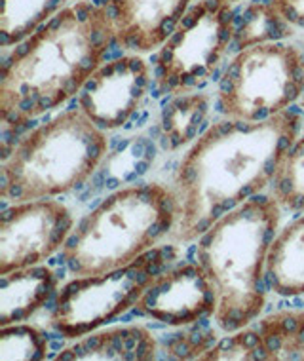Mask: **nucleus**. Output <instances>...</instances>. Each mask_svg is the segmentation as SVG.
<instances>
[{
  "instance_id": "14",
  "label": "nucleus",
  "mask_w": 304,
  "mask_h": 361,
  "mask_svg": "<svg viewBox=\"0 0 304 361\" xmlns=\"http://www.w3.org/2000/svg\"><path fill=\"white\" fill-rule=\"evenodd\" d=\"M59 278L44 264L18 268L0 276V327L35 316L56 295Z\"/></svg>"
},
{
  "instance_id": "16",
  "label": "nucleus",
  "mask_w": 304,
  "mask_h": 361,
  "mask_svg": "<svg viewBox=\"0 0 304 361\" xmlns=\"http://www.w3.org/2000/svg\"><path fill=\"white\" fill-rule=\"evenodd\" d=\"M212 97L205 94L174 95L162 111L160 130L162 143L166 150H179L186 145H193L202 135V126L209 116Z\"/></svg>"
},
{
  "instance_id": "11",
  "label": "nucleus",
  "mask_w": 304,
  "mask_h": 361,
  "mask_svg": "<svg viewBox=\"0 0 304 361\" xmlns=\"http://www.w3.org/2000/svg\"><path fill=\"white\" fill-rule=\"evenodd\" d=\"M215 306V287L196 261L162 270L137 300L133 312L168 327H190L213 318Z\"/></svg>"
},
{
  "instance_id": "24",
  "label": "nucleus",
  "mask_w": 304,
  "mask_h": 361,
  "mask_svg": "<svg viewBox=\"0 0 304 361\" xmlns=\"http://www.w3.org/2000/svg\"><path fill=\"white\" fill-rule=\"evenodd\" d=\"M272 2L291 25L304 29V0H272Z\"/></svg>"
},
{
  "instance_id": "4",
  "label": "nucleus",
  "mask_w": 304,
  "mask_h": 361,
  "mask_svg": "<svg viewBox=\"0 0 304 361\" xmlns=\"http://www.w3.org/2000/svg\"><path fill=\"white\" fill-rule=\"evenodd\" d=\"M179 207L171 185L122 187L75 224L61 250L73 276H97L130 264L168 240Z\"/></svg>"
},
{
  "instance_id": "17",
  "label": "nucleus",
  "mask_w": 304,
  "mask_h": 361,
  "mask_svg": "<svg viewBox=\"0 0 304 361\" xmlns=\"http://www.w3.org/2000/svg\"><path fill=\"white\" fill-rule=\"evenodd\" d=\"M68 0H2L0 46L6 54L67 6Z\"/></svg>"
},
{
  "instance_id": "10",
  "label": "nucleus",
  "mask_w": 304,
  "mask_h": 361,
  "mask_svg": "<svg viewBox=\"0 0 304 361\" xmlns=\"http://www.w3.org/2000/svg\"><path fill=\"white\" fill-rule=\"evenodd\" d=\"M150 87V65L139 54H126L105 61L95 71L76 106L101 130H118L139 111Z\"/></svg>"
},
{
  "instance_id": "7",
  "label": "nucleus",
  "mask_w": 304,
  "mask_h": 361,
  "mask_svg": "<svg viewBox=\"0 0 304 361\" xmlns=\"http://www.w3.org/2000/svg\"><path fill=\"white\" fill-rule=\"evenodd\" d=\"M304 94V51L289 44L265 42L236 51L217 90V109L226 118H272L289 111Z\"/></svg>"
},
{
  "instance_id": "15",
  "label": "nucleus",
  "mask_w": 304,
  "mask_h": 361,
  "mask_svg": "<svg viewBox=\"0 0 304 361\" xmlns=\"http://www.w3.org/2000/svg\"><path fill=\"white\" fill-rule=\"evenodd\" d=\"M267 281L279 297L304 295V215L274 238L267 257Z\"/></svg>"
},
{
  "instance_id": "13",
  "label": "nucleus",
  "mask_w": 304,
  "mask_h": 361,
  "mask_svg": "<svg viewBox=\"0 0 304 361\" xmlns=\"http://www.w3.org/2000/svg\"><path fill=\"white\" fill-rule=\"evenodd\" d=\"M158 355V341L145 325L101 327L57 354V361H152Z\"/></svg>"
},
{
  "instance_id": "8",
  "label": "nucleus",
  "mask_w": 304,
  "mask_h": 361,
  "mask_svg": "<svg viewBox=\"0 0 304 361\" xmlns=\"http://www.w3.org/2000/svg\"><path fill=\"white\" fill-rule=\"evenodd\" d=\"M236 31L230 2L198 0L156 50L154 78L162 94L196 92L226 56Z\"/></svg>"
},
{
  "instance_id": "21",
  "label": "nucleus",
  "mask_w": 304,
  "mask_h": 361,
  "mask_svg": "<svg viewBox=\"0 0 304 361\" xmlns=\"http://www.w3.org/2000/svg\"><path fill=\"white\" fill-rule=\"evenodd\" d=\"M48 355V335L46 331L19 322L4 325L0 329V360L12 361H42Z\"/></svg>"
},
{
  "instance_id": "19",
  "label": "nucleus",
  "mask_w": 304,
  "mask_h": 361,
  "mask_svg": "<svg viewBox=\"0 0 304 361\" xmlns=\"http://www.w3.org/2000/svg\"><path fill=\"white\" fill-rule=\"evenodd\" d=\"M295 35V25L287 21L272 0L251 2L242 12V23L236 27L232 46L240 51L243 48L265 42H281Z\"/></svg>"
},
{
  "instance_id": "18",
  "label": "nucleus",
  "mask_w": 304,
  "mask_h": 361,
  "mask_svg": "<svg viewBox=\"0 0 304 361\" xmlns=\"http://www.w3.org/2000/svg\"><path fill=\"white\" fill-rule=\"evenodd\" d=\"M267 361L304 360V310H279L255 325Z\"/></svg>"
},
{
  "instance_id": "3",
  "label": "nucleus",
  "mask_w": 304,
  "mask_h": 361,
  "mask_svg": "<svg viewBox=\"0 0 304 361\" xmlns=\"http://www.w3.org/2000/svg\"><path fill=\"white\" fill-rule=\"evenodd\" d=\"M281 213L272 194H259L219 219L196 240V261L217 293L213 322L223 333L257 322L267 305V257Z\"/></svg>"
},
{
  "instance_id": "6",
  "label": "nucleus",
  "mask_w": 304,
  "mask_h": 361,
  "mask_svg": "<svg viewBox=\"0 0 304 361\" xmlns=\"http://www.w3.org/2000/svg\"><path fill=\"white\" fill-rule=\"evenodd\" d=\"M174 242L154 250L126 267L97 276H75L57 293L50 325L56 333L76 341L133 310L149 283L177 261Z\"/></svg>"
},
{
  "instance_id": "9",
  "label": "nucleus",
  "mask_w": 304,
  "mask_h": 361,
  "mask_svg": "<svg viewBox=\"0 0 304 361\" xmlns=\"http://www.w3.org/2000/svg\"><path fill=\"white\" fill-rule=\"evenodd\" d=\"M75 228V217L54 198L16 202L0 215V276L18 268L42 264Z\"/></svg>"
},
{
  "instance_id": "23",
  "label": "nucleus",
  "mask_w": 304,
  "mask_h": 361,
  "mask_svg": "<svg viewBox=\"0 0 304 361\" xmlns=\"http://www.w3.org/2000/svg\"><path fill=\"white\" fill-rule=\"evenodd\" d=\"M194 325H190V329L169 335V338L164 341V352L169 360H200L217 343L215 331L196 329Z\"/></svg>"
},
{
  "instance_id": "12",
  "label": "nucleus",
  "mask_w": 304,
  "mask_h": 361,
  "mask_svg": "<svg viewBox=\"0 0 304 361\" xmlns=\"http://www.w3.org/2000/svg\"><path fill=\"white\" fill-rule=\"evenodd\" d=\"M116 44L130 54L147 56L160 48L185 18L193 0H109Z\"/></svg>"
},
{
  "instance_id": "22",
  "label": "nucleus",
  "mask_w": 304,
  "mask_h": 361,
  "mask_svg": "<svg viewBox=\"0 0 304 361\" xmlns=\"http://www.w3.org/2000/svg\"><path fill=\"white\" fill-rule=\"evenodd\" d=\"M200 361H267L261 335L257 327H243L234 333H226L223 341H217Z\"/></svg>"
},
{
  "instance_id": "25",
  "label": "nucleus",
  "mask_w": 304,
  "mask_h": 361,
  "mask_svg": "<svg viewBox=\"0 0 304 361\" xmlns=\"http://www.w3.org/2000/svg\"><path fill=\"white\" fill-rule=\"evenodd\" d=\"M224 2H230V4H234V2H240V0H224Z\"/></svg>"
},
{
  "instance_id": "20",
  "label": "nucleus",
  "mask_w": 304,
  "mask_h": 361,
  "mask_svg": "<svg viewBox=\"0 0 304 361\" xmlns=\"http://www.w3.org/2000/svg\"><path fill=\"white\" fill-rule=\"evenodd\" d=\"M284 212L304 213V135L286 152L270 183V192Z\"/></svg>"
},
{
  "instance_id": "5",
  "label": "nucleus",
  "mask_w": 304,
  "mask_h": 361,
  "mask_svg": "<svg viewBox=\"0 0 304 361\" xmlns=\"http://www.w3.org/2000/svg\"><path fill=\"white\" fill-rule=\"evenodd\" d=\"M109 152L107 131L76 106L2 147L0 198L10 204L56 198L92 177Z\"/></svg>"
},
{
  "instance_id": "2",
  "label": "nucleus",
  "mask_w": 304,
  "mask_h": 361,
  "mask_svg": "<svg viewBox=\"0 0 304 361\" xmlns=\"http://www.w3.org/2000/svg\"><path fill=\"white\" fill-rule=\"evenodd\" d=\"M116 44L111 2L76 0L4 56L0 122L8 131L56 111L80 94Z\"/></svg>"
},
{
  "instance_id": "1",
  "label": "nucleus",
  "mask_w": 304,
  "mask_h": 361,
  "mask_svg": "<svg viewBox=\"0 0 304 361\" xmlns=\"http://www.w3.org/2000/svg\"><path fill=\"white\" fill-rule=\"evenodd\" d=\"M300 128L303 120L291 111L259 122L224 116L209 126L175 171L179 217L169 242H196L226 213L270 188Z\"/></svg>"
}]
</instances>
